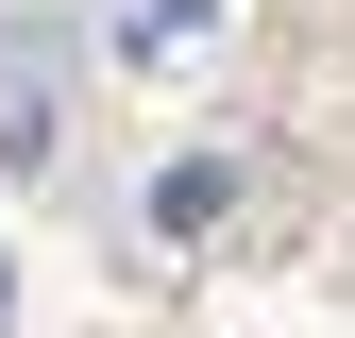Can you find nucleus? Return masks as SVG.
<instances>
[{"label": "nucleus", "mask_w": 355, "mask_h": 338, "mask_svg": "<svg viewBox=\"0 0 355 338\" xmlns=\"http://www.w3.org/2000/svg\"><path fill=\"white\" fill-rule=\"evenodd\" d=\"M220 17H237V0H119V51H136V68H187V51H220Z\"/></svg>", "instance_id": "2"}, {"label": "nucleus", "mask_w": 355, "mask_h": 338, "mask_svg": "<svg viewBox=\"0 0 355 338\" xmlns=\"http://www.w3.org/2000/svg\"><path fill=\"white\" fill-rule=\"evenodd\" d=\"M51 152H68V34L0 17V169H51Z\"/></svg>", "instance_id": "1"}, {"label": "nucleus", "mask_w": 355, "mask_h": 338, "mask_svg": "<svg viewBox=\"0 0 355 338\" xmlns=\"http://www.w3.org/2000/svg\"><path fill=\"white\" fill-rule=\"evenodd\" d=\"M220 203H237V152H187V169H153V237H220Z\"/></svg>", "instance_id": "3"}]
</instances>
